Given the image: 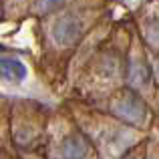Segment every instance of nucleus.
Returning <instances> with one entry per match:
<instances>
[{
    "instance_id": "f257e3e1",
    "label": "nucleus",
    "mask_w": 159,
    "mask_h": 159,
    "mask_svg": "<svg viewBox=\"0 0 159 159\" xmlns=\"http://www.w3.org/2000/svg\"><path fill=\"white\" fill-rule=\"evenodd\" d=\"M113 113L121 119L129 121V123H141L145 119V105L137 95L133 93H125L113 105Z\"/></svg>"
},
{
    "instance_id": "f03ea898",
    "label": "nucleus",
    "mask_w": 159,
    "mask_h": 159,
    "mask_svg": "<svg viewBox=\"0 0 159 159\" xmlns=\"http://www.w3.org/2000/svg\"><path fill=\"white\" fill-rule=\"evenodd\" d=\"M52 34H54V40L58 44H65V47H70L75 44L83 34V22L77 20L75 16H69V18H62L54 24L52 28Z\"/></svg>"
},
{
    "instance_id": "7ed1b4c3",
    "label": "nucleus",
    "mask_w": 159,
    "mask_h": 159,
    "mask_svg": "<svg viewBox=\"0 0 159 159\" xmlns=\"http://www.w3.org/2000/svg\"><path fill=\"white\" fill-rule=\"evenodd\" d=\"M26 77V66L12 57H0V79L8 83H18Z\"/></svg>"
},
{
    "instance_id": "20e7f679",
    "label": "nucleus",
    "mask_w": 159,
    "mask_h": 159,
    "mask_svg": "<svg viewBox=\"0 0 159 159\" xmlns=\"http://www.w3.org/2000/svg\"><path fill=\"white\" fill-rule=\"evenodd\" d=\"M89 151V145L83 137L73 135V137H66L61 145V157L62 159H83Z\"/></svg>"
},
{
    "instance_id": "39448f33",
    "label": "nucleus",
    "mask_w": 159,
    "mask_h": 159,
    "mask_svg": "<svg viewBox=\"0 0 159 159\" xmlns=\"http://www.w3.org/2000/svg\"><path fill=\"white\" fill-rule=\"evenodd\" d=\"M131 81L137 83V85H143V83L149 81V70L145 66V62L143 65H133L131 66Z\"/></svg>"
},
{
    "instance_id": "423d86ee",
    "label": "nucleus",
    "mask_w": 159,
    "mask_h": 159,
    "mask_svg": "<svg viewBox=\"0 0 159 159\" xmlns=\"http://www.w3.org/2000/svg\"><path fill=\"white\" fill-rule=\"evenodd\" d=\"M61 4H62V0H39V6H40V10H43V12L57 10Z\"/></svg>"
}]
</instances>
